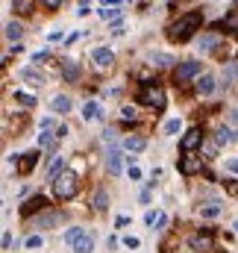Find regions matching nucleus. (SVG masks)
<instances>
[{
  "label": "nucleus",
  "instance_id": "f257e3e1",
  "mask_svg": "<svg viewBox=\"0 0 238 253\" xmlns=\"http://www.w3.org/2000/svg\"><path fill=\"white\" fill-rule=\"evenodd\" d=\"M200 27H203V15H200V12H188V15H182L179 21H174V24L168 27V39L177 42V44H185Z\"/></svg>",
  "mask_w": 238,
  "mask_h": 253
},
{
  "label": "nucleus",
  "instance_id": "f03ea898",
  "mask_svg": "<svg viewBox=\"0 0 238 253\" xmlns=\"http://www.w3.org/2000/svg\"><path fill=\"white\" fill-rule=\"evenodd\" d=\"M77 191H79V177L74 171H65L62 177L53 180V197L56 200H71V197H77Z\"/></svg>",
  "mask_w": 238,
  "mask_h": 253
},
{
  "label": "nucleus",
  "instance_id": "7ed1b4c3",
  "mask_svg": "<svg viewBox=\"0 0 238 253\" xmlns=\"http://www.w3.org/2000/svg\"><path fill=\"white\" fill-rule=\"evenodd\" d=\"M138 103H141V106H150V109H156V112H162L165 103H168V97H165L162 85L156 83V85H141V91H138Z\"/></svg>",
  "mask_w": 238,
  "mask_h": 253
},
{
  "label": "nucleus",
  "instance_id": "20e7f679",
  "mask_svg": "<svg viewBox=\"0 0 238 253\" xmlns=\"http://www.w3.org/2000/svg\"><path fill=\"white\" fill-rule=\"evenodd\" d=\"M188 248L194 253H206L215 248V236H212V227H206V230H200V233H194L191 239H188Z\"/></svg>",
  "mask_w": 238,
  "mask_h": 253
},
{
  "label": "nucleus",
  "instance_id": "39448f33",
  "mask_svg": "<svg viewBox=\"0 0 238 253\" xmlns=\"http://www.w3.org/2000/svg\"><path fill=\"white\" fill-rule=\"evenodd\" d=\"M197 171H203V156H200V153H185V156H179V174L194 177Z\"/></svg>",
  "mask_w": 238,
  "mask_h": 253
},
{
  "label": "nucleus",
  "instance_id": "423d86ee",
  "mask_svg": "<svg viewBox=\"0 0 238 253\" xmlns=\"http://www.w3.org/2000/svg\"><path fill=\"white\" fill-rule=\"evenodd\" d=\"M200 68H203V65L197 62V59H185V62L177 65V71H174V80H177V83H188L191 77H197V74H200Z\"/></svg>",
  "mask_w": 238,
  "mask_h": 253
},
{
  "label": "nucleus",
  "instance_id": "0eeeda50",
  "mask_svg": "<svg viewBox=\"0 0 238 253\" xmlns=\"http://www.w3.org/2000/svg\"><path fill=\"white\" fill-rule=\"evenodd\" d=\"M203 144V129L200 126H191V129H185V135L179 138V147L185 150V153H191L194 147H200Z\"/></svg>",
  "mask_w": 238,
  "mask_h": 253
},
{
  "label": "nucleus",
  "instance_id": "6e6552de",
  "mask_svg": "<svg viewBox=\"0 0 238 253\" xmlns=\"http://www.w3.org/2000/svg\"><path fill=\"white\" fill-rule=\"evenodd\" d=\"M47 209V197L44 194H33V197H27V203L21 206V215L24 218H33L36 212H44Z\"/></svg>",
  "mask_w": 238,
  "mask_h": 253
},
{
  "label": "nucleus",
  "instance_id": "1a4fd4ad",
  "mask_svg": "<svg viewBox=\"0 0 238 253\" xmlns=\"http://www.w3.org/2000/svg\"><path fill=\"white\" fill-rule=\"evenodd\" d=\"M59 221H62V212H41V215L33 218V227H36V230H50V227H56Z\"/></svg>",
  "mask_w": 238,
  "mask_h": 253
},
{
  "label": "nucleus",
  "instance_id": "9d476101",
  "mask_svg": "<svg viewBox=\"0 0 238 253\" xmlns=\"http://www.w3.org/2000/svg\"><path fill=\"white\" fill-rule=\"evenodd\" d=\"M39 156H41V153H39V147H36V150L21 153V159H18V171H21V174H30V171L39 165Z\"/></svg>",
  "mask_w": 238,
  "mask_h": 253
},
{
  "label": "nucleus",
  "instance_id": "9b49d317",
  "mask_svg": "<svg viewBox=\"0 0 238 253\" xmlns=\"http://www.w3.org/2000/svg\"><path fill=\"white\" fill-rule=\"evenodd\" d=\"M79 74H82V68H79L77 59H62V77H65L68 83H77Z\"/></svg>",
  "mask_w": 238,
  "mask_h": 253
},
{
  "label": "nucleus",
  "instance_id": "f8f14e48",
  "mask_svg": "<svg viewBox=\"0 0 238 253\" xmlns=\"http://www.w3.org/2000/svg\"><path fill=\"white\" fill-rule=\"evenodd\" d=\"M91 59H94V65H97V68H112V62H115V53H112L109 47H97V50L91 53Z\"/></svg>",
  "mask_w": 238,
  "mask_h": 253
},
{
  "label": "nucleus",
  "instance_id": "ddd939ff",
  "mask_svg": "<svg viewBox=\"0 0 238 253\" xmlns=\"http://www.w3.org/2000/svg\"><path fill=\"white\" fill-rule=\"evenodd\" d=\"M194 88H197V94H200V97L215 94V77H212V74H203V77L197 80V85H194Z\"/></svg>",
  "mask_w": 238,
  "mask_h": 253
},
{
  "label": "nucleus",
  "instance_id": "4468645a",
  "mask_svg": "<svg viewBox=\"0 0 238 253\" xmlns=\"http://www.w3.org/2000/svg\"><path fill=\"white\" fill-rule=\"evenodd\" d=\"M106 168H109V174L112 177H118L120 171H123V156H120V150H109V159H106Z\"/></svg>",
  "mask_w": 238,
  "mask_h": 253
},
{
  "label": "nucleus",
  "instance_id": "2eb2a0df",
  "mask_svg": "<svg viewBox=\"0 0 238 253\" xmlns=\"http://www.w3.org/2000/svg\"><path fill=\"white\" fill-rule=\"evenodd\" d=\"M144 147H147V138L144 135H126L123 138V150H129V153H138Z\"/></svg>",
  "mask_w": 238,
  "mask_h": 253
},
{
  "label": "nucleus",
  "instance_id": "dca6fc26",
  "mask_svg": "<svg viewBox=\"0 0 238 253\" xmlns=\"http://www.w3.org/2000/svg\"><path fill=\"white\" fill-rule=\"evenodd\" d=\"M71 106H74V103H71V97H68V94H56V97L50 100V109H53L56 115H65V112H71Z\"/></svg>",
  "mask_w": 238,
  "mask_h": 253
},
{
  "label": "nucleus",
  "instance_id": "f3484780",
  "mask_svg": "<svg viewBox=\"0 0 238 253\" xmlns=\"http://www.w3.org/2000/svg\"><path fill=\"white\" fill-rule=\"evenodd\" d=\"M94 251V233H82V239L74 245V253H91Z\"/></svg>",
  "mask_w": 238,
  "mask_h": 253
},
{
  "label": "nucleus",
  "instance_id": "a211bd4d",
  "mask_svg": "<svg viewBox=\"0 0 238 253\" xmlns=\"http://www.w3.org/2000/svg\"><path fill=\"white\" fill-rule=\"evenodd\" d=\"M215 141H218V144H233V141H238V129H233V126H224V129H218Z\"/></svg>",
  "mask_w": 238,
  "mask_h": 253
},
{
  "label": "nucleus",
  "instance_id": "6ab92c4d",
  "mask_svg": "<svg viewBox=\"0 0 238 253\" xmlns=\"http://www.w3.org/2000/svg\"><path fill=\"white\" fill-rule=\"evenodd\" d=\"M236 83H238V62H230L227 68H224V85L233 88Z\"/></svg>",
  "mask_w": 238,
  "mask_h": 253
},
{
  "label": "nucleus",
  "instance_id": "aec40b11",
  "mask_svg": "<svg viewBox=\"0 0 238 253\" xmlns=\"http://www.w3.org/2000/svg\"><path fill=\"white\" fill-rule=\"evenodd\" d=\"M62 174H65V159H62V156H56V159L50 162V168H47V180L53 183V180H56V177H62Z\"/></svg>",
  "mask_w": 238,
  "mask_h": 253
},
{
  "label": "nucleus",
  "instance_id": "412c9836",
  "mask_svg": "<svg viewBox=\"0 0 238 253\" xmlns=\"http://www.w3.org/2000/svg\"><path fill=\"white\" fill-rule=\"evenodd\" d=\"M218 44H221V36H215V33H209V36H203V39H200V50H203V53L215 50Z\"/></svg>",
  "mask_w": 238,
  "mask_h": 253
},
{
  "label": "nucleus",
  "instance_id": "4be33fe9",
  "mask_svg": "<svg viewBox=\"0 0 238 253\" xmlns=\"http://www.w3.org/2000/svg\"><path fill=\"white\" fill-rule=\"evenodd\" d=\"M109 209V194H106V189H97V194H94V212H106Z\"/></svg>",
  "mask_w": 238,
  "mask_h": 253
},
{
  "label": "nucleus",
  "instance_id": "5701e85b",
  "mask_svg": "<svg viewBox=\"0 0 238 253\" xmlns=\"http://www.w3.org/2000/svg\"><path fill=\"white\" fill-rule=\"evenodd\" d=\"M221 209H224V206H221L218 200H212L209 206H200V218H215V215H221Z\"/></svg>",
  "mask_w": 238,
  "mask_h": 253
},
{
  "label": "nucleus",
  "instance_id": "b1692460",
  "mask_svg": "<svg viewBox=\"0 0 238 253\" xmlns=\"http://www.w3.org/2000/svg\"><path fill=\"white\" fill-rule=\"evenodd\" d=\"M36 0H15V15H33Z\"/></svg>",
  "mask_w": 238,
  "mask_h": 253
},
{
  "label": "nucleus",
  "instance_id": "393cba45",
  "mask_svg": "<svg viewBox=\"0 0 238 253\" xmlns=\"http://www.w3.org/2000/svg\"><path fill=\"white\" fill-rule=\"evenodd\" d=\"M21 36H24V27H21L18 21H9V24H6V39L15 42V39H21Z\"/></svg>",
  "mask_w": 238,
  "mask_h": 253
},
{
  "label": "nucleus",
  "instance_id": "a878e982",
  "mask_svg": "<svg viewBox=\"0 0 238 253\" xmlns=\"http://www.w3.org/2000/svg\"><path fill=\"white\" fill-rule=\"evenodd\" d=\"M100 115V106L94 103V100H88L85 106H82V121H91V118H97Z\"/></svg>",
  "mask_w": 238,
  "mask_h": 253
},
{
  "label": "nucleus",
  "instance_id": "bb28decb",
  "mask_svg": "<svg viewBox=\"0 0 238 253\" xmlns=\"http://www.w3.org/2000/svg\"><path fill=\"white\" fill-rule=\"evenodd\" d=\"M218 147H221L218 141H206V144L200 147V156H203V159H215V156H218Z\"/></svg>",
  "mask_w": 238,
  "mask_h": 253
},
{
  "label": "nucleus",
  "instance_id": "cd10ccee",
  "mask_svg": "<svg viewBox=\"0 0 238 253\" xmlns=\"http://www.w3.org/2000/svg\"><path fill=\"white\" fill-rule=\"evenodd\" d=\"M21 80H27V83H33V85H44V77L41 74H36V71H21Z\"/></svg>",
  "mask_w": 238,
  "mask_h": 253
},
{
  "label": "nucleus",
  "instance_id": "c85d7f7f",
  "mask_svg": "<svg viewBox=\"0 0 238 253\" xmlns=\"http://www.w3.org/2000/svg\"><path fill=\"white\" fill-rule=\"evenodd\" d=\"M53 144H56V132H41L39 135V150H47Z\"/></svg>",
  "mask_w": 238,
  "mask_h": 253
},
{
  "label": "nucleus",
  "instance_id": "c756f323",
  "mask_svg": "<svg viewBox=\"0 0 238 253\" xmlns=\"http://www.w3.org/2000/svg\"><path fill=\"white\" fill-rule=\"evenodd\" d=\"M100 18L103 21H112L115 27L120 24V9H100Z\"/></svg>",
  "mask_w": 238,
  "mask_h": 253
},
{
  "label": "nucleus",
  "instance_id": "7c9ffc66",
  "mask_svg": "<svg viewBox=\"0 0 238 253\" xmlns=\"http://www.w3.org/2000/svg\"><path fill=\"white\" fill-rule=\"evenodd\" d=\"M79 239H82V227H71V230L65 233V242H68V245H77Z\"/></svg>",
  "mask_w": 238,
  "mask_h": 253
},
{
  "label": "nucleus",
  "instance_id": "2f4dec72",
  "mask_svg": "<svg viewBox=\"0 0 238 253\" xmlns=\"http://www.w3.org/2000/svg\"><path fill=\"white\" fill-rule=\"evenodd\" d=\"M168 65H174V56H168V53H156L153 56V68H168Z\"/></svg>",
  "mask_w": 238,
  "mask_h": 253
},
{
  "label": "nucleus",
  "instance_id": "473e14b6",
  "mask_svg": "<svg viewBox=\"0 0 238 253\" xmlns=\"http://www.w3.org/2000/svg\"><path fill=\"white\" fill-rule=\"evenodd\" d=\"M15 100H18V103H24V106H36V103H39L33 94H24V91H15Z\"/></svg>",
  "mask_w": 238,
  "mask_h": 253
},
{
  "label": "nucleus",
  "instance_id": "72a5a7b5",
  "mask_svg": "<svg viewBox=\"0 0 238 253\" xmlns=\"http://www.w3.org/2000/svg\"><path fill=\"white\" fill-rule=\"evenodd\" d=\"M179 126H182V124H179V118H171V121L165 124V132H168V135H177Z\"/></svg>",
  "mask_w": 238,
  "mask_h": 253
},
{
  "label": "nucleus",
  "instance_id": "f704fd0d",
  "mask_svg": "<svg viewBox=\"0 0 238 253\" xmlns=\"http://www.w3.org/2000/svg\"><path fill=\"white\" fill-rule=\"evenodd\" d=\"M24 245H27V248H30V251H36V248H41V245H44V242H41V236H39V233H36V236H30V239H27V242H24Z\"/></svg>",
  "mask_w": 238,
  "mask_h": 253
},
{
  "label": "nucleus",
  "instance_id": "c9c22d12",
  "mask_svg": "<svg viewBox=\"0 0 238 253\" xmlns=\"http://www.w3.org/2000/svg\"><path fill=\"white\" fill-rule=\"evenodd\" d=\"M224 186H227V194L238 197V180H224Z\"/></svg>",
  "mask_w": 238,
  "mask_h": 253
},
{
  "label": "nucleus",
  "instance_id": "e433bc0d",
  "mask_svg": "<svg viewBox=\"0 0 238 253\" xmlns=\"http://www.w3.org/2000/svg\"><path fill=\"white\" fill-rule=\"evenodd\" d=\"M103 141H106V144H115V141H118V132H115V129H103Z\"/></svg>",
  "mask_w": 238,
  "mask_h": 253
},
{
  "label": "nucleus",
  "instance_id": "4c0bfd02",
  "mask_svg": "<svg viewBox=\"0 0 238 253\" xmlns=\"http://www.w3.org/2000/svg\"><path fill=\"white\" fill-rule=\"evenodd\" d=\"M138 245H141V242H138L135 236H126V239H123V248H132V251H135Z\"/></svg>",
  "mask_w": 238,
  "mask_h": 253
},
{
  "label": "nucleus",
  "instance_id": "58836bf2",
  "mask_svg": "<svg viewBox=\"0 0 238 253\" xmlns=\"http://www.w3.org/2000/svg\"><path fill=\"white\" fill-rule=\"evenodd\" d=\"M47 59H50V50H41V53H36V56H33V62L39 65V62H47Z\"/></svg>",
  "mask_w": 238,
  "mask_h": 253
},
{
  "label": "nucleus",
  "instance_id": "ea45409f",
  "mask_svg": "<svg viewBox=\"0 0 238 253\" xmlns=\"http://www.w3.org/2000/svg\"><path fill=\"white\" fill-rule=\"evenodd\" d=\"M120 118H123V121H135V109H129V106H126V109L120 112Z\"/></svg>",
  "mask_w": 238,
  "mask_h": 253
},
{
  "label": "nucleus",
  "instance_id": "a19ab883",
  "mask_svg": "<svg viewBox=\"0 0 238 253\" xmlns=\"http://www.w3.org/2000/svg\"><path fill=\"white\" fill-rule=\"evenodd\" d=\"M129 180H141V168L138 165H129Z\"/></svg>",
  "mask_w": 238,
  "mask_h": 253
},
{
  "label": "nucleus",
  "instance_id": "79ce46f5",
  "mask_svg": "<svg viewBox=\"0 0 238 253\" xmlns=\"http://www.w3.org/2000/svg\"><path fill=\"white\" fill-rule=\"evenodd\" d=\"M156 221H159V215H156V212H147V215H144V224H147V227H153Z\"/></svg>",
  "mask_w": 238,
  "mask_h": 253
},
{
  "label": "nucleus",
  "instance_id": "37998d69",
  "mask_svg": "<svg viewBox=\"0 0 238 253\" xmlns=\"http://www.w3.org/2000/svg\"><path fill=\"white\" fill-rule=\"evenodd\" d=\"M39 126H41V129H50V126H53V118H50V115H44V118L39 121Z\"/></svg>",
  "mask_w": 238,
  "mask_h": 253
},
{
  "label": "nucleus",
  "instance_id": "c03bdc74",
  "mask_svg": "<svg viewBox=\"0 0 238 253\" xmlns=\"http://www.w3.org/2000/svg\"><path fill=\"white\" fill-rule=\"evenodd\" d=\"M227 171L238 174V156H236V159H227Z\"/></svg>",
  "mask_w": 238,
  "mask_h": 253
},
{
  "label": "nucleus",
  "instance_id": "a18cd8bd",
  "mask_svg": "<svg viewBox=\"0 0 238 253\" xmlns=\"http://www.w3.org/2000/svg\"><path fill=\"white\" fill-rule=\"evenodd\" d=\"M165 224H168V215L162 212V215H159V221H156V230H165Z\"/></svg>",
  "mask_w": 238,
  "mask_h": 253
},
{
  "label": "nucleus",
  "instance_id": "49530a36",
  "mask_svg": "<svg viewBox=\"0 0 238 253\" xmlns=\"http://www.w3.org/2000/svg\"><path fill=\"white\" fill-rule=\"evenodd\" d=\"M12 248V233H3V251H9Z\"/></svg>",
  "mask_w": 238,
  "mask_h": 253
},
{
  "label": "nucleus",
  "instance_id": "de8ad7c7",
  "mask_svg": "<svg viewBox=\"0 0 238 253\" xmlns=\"http://www.w3.org/2000/svg\"><path fill=\"white\" fill-rule=\"evenodd\" d=\"M100 3H103V9H118L120 0H100Z\"/></svg>",
  "mask_w": 238,
  "mask_h": 253
},
{
  "label": "nucleus",
  "instance_id": "09e8293b",
  "mask_svg": "<svg viewBox=\"0 0 238 253\" xmlns=\"http://www.w3.org/2000/svg\"><path fill=\"white\" fill-rule=\"evenodd\" d=\"M62 0H44V9H59Z\"/></svg>",
  "mask_w": 238,
  "mask_h": 253
},
{
  "label": "nucleus",
  "instance_id": "8fccbe9b",
  "mask_svg": "<svg viewBox=\"0 0 238 253\" xmlns=\"http://www.w3.org/2000/svg\"><path fill=\"white\" fill-rule=\"evenodd\" d=\"M126 224H129V218H126V215H118V218H115V227H126Z\"/></svg>",
  "mask_w": 238,
  "mask_h": 253
},
{
  "label": "nucleus",
  "instance_id": "3c124183",
  "mask_svg": "<svg viewBox=\"0 0 238 253\" xmlns=\"http://www.w3.org/2000/svg\"><path fill=\"white\" fill-rule=\"evenodd\" d=\"M77 39H82V33H71V36H68V39H65V44H74V42H77Z\"/></svg>",
  "mask_w": 238,
  "mask_h": 253
},
{
  "label": "nucleus",
  "instance_id": "603ef678",
  "mask_svg": "<svg viewBox=\"0 0 238 253\" xmlns=\"http://www.w3.org/2000/svg\"><path fill=\"white\" fill-rule=\"evenodd\" d=\"M68 135V126H56V138H65Z\"/></svg>",
  "mask_w": 238,
  "mask_h": 253
},
{
  "label": "nucleus",
  "instance_id": "864d4df0",
  "mask_svg": "<svg viewBox=\"0 0 238 253\" xmlns=\"http://www.w3.org/2000/svg\"><path fill=\"white\" fill-rule=\"evenodd\" d=\"M230 121H233V124H238V106L233 109V112H230Z\"/></svg>",
  "mask_w": 238,
  "mask_h": 253
}]
</instances>
